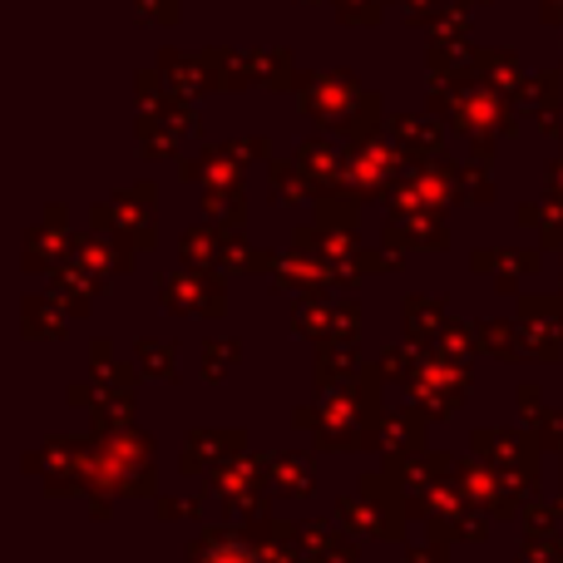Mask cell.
<instances>
[{"label":"cell","mask_w":563,"mask_h":563,"mask_svg":"<svg viewBox=\"0 0 563 563\" xmlns=\"http://www.w3.org/2000/svg\"><path fill=\"white\" fill-rule=\"evenodd\" d=\"M208 563H253V559H247V554H238V549H223V554H213Z\"/></svg>","instance_id":"6da1fadb"}]
</instances>
